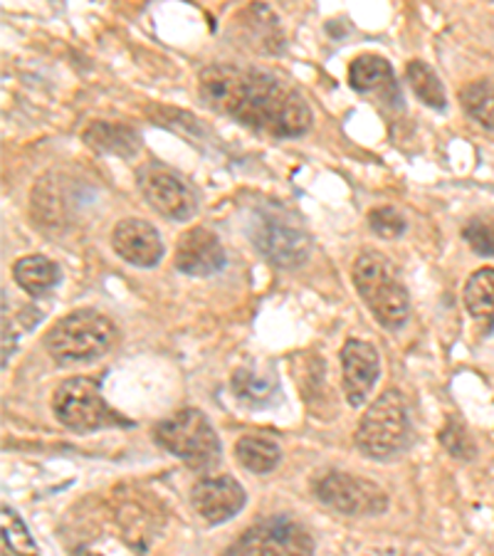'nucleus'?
Here are the masks:
<instances>
[{
	"instance_id": "nucleus-2",
	"label": "nucleus",
	"mask_w": 494,
	"mask_h": 556,
	"mask_svg": "<svg viewBox=\"0 0 494 556\" xmlns=\"http://www.w3.org/2000/svg\"><path fill=\"white\" fill-rule=\"evenodd\" d=\"M354 285L358 298L371 309L373 319L385 329H401L406 325L410 312V298L406 285L401 280L398 267L389 257L364 250L354 260Z\"/></svg>"
},
{
	"instance_id": "nucleus-4",
	"label": "nucleus",
	"mask_w": 494,
	"mask_h": 556,
	"mask_svg": "<svg viewBox=\"0 0 494 556\" xmlns=\"http://www.w3.org/2000/svg\"><path fill=\"white\" fill-rule=\"evenodd\" d=\"M413 435L408 403L401 391L389 389L366 408L356 426L354 443L371 460H391L406 451Z\"/></svg>"
},
{
	"instance_id": "nucleus-1",
	"label": "nucleus",
	"mask_w": 494,
	"mask_h": 556,
	"mask_svg": "<svg viewBox=\"0 0 494 556\" xmlns=\"http://www.w3.org/2000/svg\"><path fill=\"white\" fill-rule=\"evenodd\" d=\"M201 100L228 119L275 139H294L312 127V106L300 89L269 72L211 65L198 75Z\"/></svg>"
},
{
	"instance_id": "nucleus-12",
	"label": "nucleus",
	"mask_w": 494,
	"mask_h": 556,
	"mask_svg": "<svg viewBox=\"0 0 494 556\" xmlns=\"http://www.w3.org/2000/svg\"><path fill=\"white\" fill-rule=\"evenodd\" d=\"M381 376V358L373 344L362 339H349L341 346V386L344 396L354 408H362L371 396L376 381Z\"/></svg>"
},
{
	"instance_id": "nucleus-18",
	"label": "nucleus",
	"mask_w": 494,
	"mask_h": 556,
	"mask_svg": "<svg viewBox=\"0 0 494 556\" xmlns=\"http://www.w3.org/2000/svg\"><path fill=\"white\" fill-rule=\"evenodd\" d=\"M85 141L89 147H94L104 154H114L122 159H129L141 149V137L139 131L131 127H124V124H112V122H94L85 129Z\"/></svg>"
},
{
	"instance_id": "nucleus-17",
	"label": "nucleus",
	"mask_w": 494,
	"mask_h": 556,
	"mask_svg": "<svg viewBox=\"0 0 494 556\" xmlns=\"http://www.w3.org/2000/svg\"><path fill=\"white\" fill-rule=\"evenodd\" d=\"M13 277L23 292L30 298H42L55 290L62 280V270L45 255H25L13 265Z\"/></svg>"
},
{
	"instance_id": "nucleus-8",
	"label": "nucleus",
	"mask_w": 494,
	"mask_h": 556,
	"mask_svg": "<svg viewBox=\"0 0 494 556\" xmlns=\"http://www.w3.org/2000/svg\"><path fill=\"white\" fill-rule=\"evenodd\" d=\"M314 495L344 517H379L389 509V495L371 480L331 470L314 482Z\"/></svg>"
},
{
	"instance_id": "nucleus-27",
	"label": "nucleus",
	"mask_w": 494,
	"mask_h": 556,
	"mask_svg": "<svg viewBox=\"0 0 494 556\" xmlns=\"http://www.w3.org/2000/svg\"><path fill=\"white\" fill-rule=\"evenodd\" d=\"M440 443L447 447V453L453 457H460V460H470L474 455V445L470 441V435H467V430L457 424V420H451V426L443 430Z\"/></svg>"
},
{
	"instance_id": "nucleus-22",
	"label": "nucleus",
	"mask_w": 494,
	"mask_h": 556,
	"mask_svg": "<svg viewBox=\"0 0 494 556\" xmlns=\"http://www.w3.org/2000/svg\"><path fill=\"white\" fill-rule=\"evenodd\" d=\"M465 307L478 321L494 319V267H480L465 285Z\"/></svg>"
},
{
	"instance_id": "nucleus-24",
	"label": "nucleus",
	"mask_w": 494,
	"mask_h": 556,
	"mask_svg": "<svg viewBox=\"0 0 494 556\" xmlns=\"http://www.w3.org/2000/svg\"><path fill=\"white\" fill-rule=\"evenodd\" d=\"M38 544L33 542L28 527L13 509L3 507V554H35Z\"/></svg>"
},
{
	"instance_id": "nucleus-21",
	"label": "nucleus",
	"mask_w": 494,
	"mask_h": 556,
	"mask_svg": "<svg viewBox=\"0 0 494 556\" xmlns=\"http://www.w3.org/2000/svg\"><path fill=\"white\" fill-rule=\"evenodd\" d=\"M406 77H408V85L413 92L420 102L430 110H438L443 112L447 110V94H445V87L440 83V77L435 75V70L428 65L423 60H410L408 67H406Z\"/></svg>"
},
{
	"instance_id": "nucleus-3",
	"label": "nucleus",
	"mask_w": 494,
	"mask_h": 556,
	"mask_svg": "<svg viewBox=\"0 0 494 556\" xmlns=\"http://www.w3.org/2000/svg\"><path fill=\"white\" fill-rule=\"evenodd\" d=\"M116 342V327L110 317L94 309H75L52 325L45 349L60 366L92 364Z\"/></svg>"
},
{
	"instance_id": "nucleus-7",
	"label": "nucleus",
	"mask_w": 494,
	"mask_h": 556,
	"mask_svg": "<svg viewBox=\"0 0 494 556\" xmlns=\"http://www.w3.org/2000/svg\"><path fill=\"white\" fill-rule=\"evenodd\" d=\"M52 414L62 426L75 430V433H94L102 428L131 426L127 418H122L110 403L102 399L97 379H67L58 386L52 396Z\"/></svg>"
},
{
	"instance_id": "nucleus-11",
	"label": "nucleus",
	"mask_w": 494,
	"mask_h": 556,
	"mask_svg": "<svg viewBox=\"0 0 494 556\" xmlns=\"http://www.w3.org/2000/svg\"><path fill=\"white\" fill-rule=\"evenodd\" d=\"M248 495L240 482L230 475H211L201 478L191 490V505L195 515L208 525H223L245 507Z\"/></svg>"
},
{
	"instance_id": "nucleus-16",
	"label": "nucleus",
	"mask_w": 494,
	"mask_h": 556,
	"mask_svg": "<svg viewBox=\"0 0 494 556\" xmlns=\"http://www.w3.org/2000/svg\"><path fill=\"white\" fill-rule=\"evenodd\" d=\"M349 85L358 94H379L383 102L401 104V89L395 83L391 62L381 55H358L349 65Z\"/></svg>"
},
{
	"instance_id": "nucleus-6",
	"label": "nucleus",
	"mask_w": 494,
	"mask_h": 556,
	"mask_svg": "<svg viewBox=\"0 0 494 556\" xmlns=\"http://www.w3.org/2000/svg\"><path fill=\"white\" fill-rule=\"evenodd\" d=\"M253 243L267 263L282 267V270H294L304 265L312 253V238L302 220L275 203L255 213Z\"/></svg>"
},
{
	"instance_id": "nucleus-10",
	"label": "nucleus",
	"mask_w": 494,
	"mask_h": 556,
	"mask_svg": "<svg viewBox=\"0 0 494 556\" xmlns=\"http://www.w3.org/2000/svg\"><path fill=\"white\" fill-rule=\"evenodd\" d=\"M314 540L307 529L290 517H269L250 527L230 546V554H312Z\"/></svg>"
},
{
	"instance_id": "nucleus-20",
	"label": "nucleus",
	"mask_w": 494,
	"mask_h": 556,
	"mask_svg": "<svg viewBox=\"0 0 494 556\" xmlns=\"http://www.w3.org/2000/svg\"><path fill=\"white\" fill-rule=\"evenodd\" d=\"M230 389L236 393V399L250 408H265L280 401V383L273 376H263L250 369H238L232 374Z\"/></svg>"
},
{
	"instance_id": "nucleus-26",
	"label": "nucleus",
	"mask_w": 494,
	"mask_h": 556,
	"mask_svg": "<svg viewBox=\"0 0 494 556\" xmlns=\"http://www.w3.org/2000/svg\"><path fill=\"white\" fill-rule=\"evenodd\" d=\"M463 238L478 255L494 257V220L478 215L463 228Z\"/></svg>"
},
{
	"instance_id": "nucleus-13",
	"label": "nucleus",
	"mask_w": 494,
	"mask_h": 556,
	"mask_svg": "<svg viewBox=\"0 0 494 556\" xmlns=\"http://www.w3.org/2000/svg\"><path fill=\"white\" fill-rule=\"evenodd\" d=\"M232 38L240 40L245 48L265 52V55H280L284 50V33L280 25V17L273 13V8L265 3H250L248 8L232 17Z\"/></svg>"
},
{
	"instance_id": "nucleus-14",
	"label": "nucleus",
	"mask_w": 494,
	"mask_h": 556,
	"mask_svg": "<svg viewBox=\"0 0 494 556\" xmlns=\"http://www.w3.org/2000/svg\"><path fill=\"white\" fill-rule=\"evenodd\" d=\"M174 263L188 277H208L226 267L228 255L215 232L208 228H191L178 238Z\"/></svg>"
},
{
	"instance_id": "nucleus-5",
	"label": "nucleus",
	"mask_w": 494,
	"mask_h": 556,
	"mask_svg": "<svg viewBox=\"0 0 494 556\" xmlns=\"http://www.w3.org/2000/svg\"><path fill=\"white\" fill-rule=\"evenodd\" d=\"M154 441L166 453L176 455L191 470L205 472L220 463V438L198 408L176 410L154 428Z\"/></svg>"
},
{
	"instance_id": "nucleus-19",
	"label": "nucleus",
	"mask_w": 494,
	"mask_h": 556,
	"mask_svg": "<svg viewBox=\"0 0 494 556\" xmlns=\"http://www.w3.org/2000/svg\"><path fill=\"white\" fill-rule=\"evenodd\" d=\"M236 457L248 472L267 475L280 465L282 447L267 435H242L236 443Z\"/></svg>"
},
{
	"instance_id": "nucleus-25",
	"label": "nucleus",
	"mask_w": 494,
	"mask_h": 556,
	"mask_svg": "<svg viewBox=\"0 0 494 556\" xmlns=\"http://www.w3.org/2000/svg\"><path fill=\"white\" fill-rule=\"evenodd\" d=\"M368 228L379 238L395 240L406 232V218L395 208H391V205H379V208L368 213Z\"/></svg>"
},
{
	"instance_id": "nucleus-15",
	"label": "nucleus",
	"mask_w": 494,
	"mask_h": 556,
	"mask_svg": "<svg viewBox=\"0 0 494 556\" xmlns=\"http://www.w3.org/2000/svg\"><path fill=\"white\" fill-rule=\"evenodd\" d=\"M112 248L124 263L134 267H156L164 257L159 230L147 220L124 218L112 230Z\"/></svg>"
},
{
	"instance_id": "nucleus-23",
	"label": "nucleus",
	"mask_w": 494,
	"mask_h": 556,
	"mask_svg": "<svg viewBox=\"0 0 494 556\" xmlns=\"http://www.w3.org/2000/svg\"><path fill=\"white\" fill-rule=\"evenodd\" d=\"M460 104L472 122L494 131V79H478L460 89Z\"/></svg>"
},
{
	"instance_id": "nucleus-9",
	"label": "nucleus",
	"mask_w": 494,
	"mask_h": 556,
	"mask_svg": "<svg viewBox=\"0 0 494 556\" xmlns=\"http://www.w3.org/2000/svg\"><path fill=\"white\" fill-rule=\"evenodd\" d=\"M137 186L151 208L170 220H188L198 211V195L183 176L170 172L168 166L149 161L137 168Z\"/></svg>"
}]
</instances>
